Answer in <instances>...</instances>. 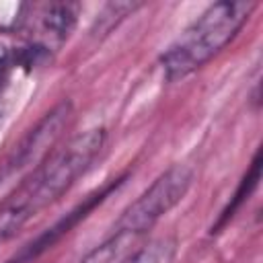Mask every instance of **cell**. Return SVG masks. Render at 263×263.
<instances>
[{"label": "cell", "mask_w": 263, "mask_h": 263, "mask_svg": "<svg viewBox=\"0 0 263 263\" xmlns=\"http://www.w3.org/2000/svg\"><path fill=\"white\" fill-rule=\"evenodd\" d=\"M8 68V49L4 45H0V82L4 78V72Z\"/></svg>", "instance_id": "8"}, {"label": "cell", "mask_w": 263, "mask_h": 263, "mask_svg": "<svg viewBox=\"0 0 263 263\" xmlns=\"http://www.w3.org/2000/svg\"><path fill=\"white\" fill-rule=\"evenodd\" d=\"M76 18H78V4L72 2H51L41 12V23L45 33L51 39H58L60 43L68 39V35L72 33V29L76 27Z\"/></svg>", "instance_id": "6"}, {"label": "cell", "mask_w": 263, "mask_h": 263, "mask_svg": "<svg viewBox=\"0 0 263 263\" xmlns=\"http://www.w3.org/2000/svg\"><path fill=\"white\" fill-rule=\"evenodd\" d=\"M173 257H175V242L158 240V242L140 247L123 263H173Z\"/></svg>", "instance_id": "7"}, {"label": "cell", "mask_w": 263, "mask_h": 263, "mask_svg": "<svg viewBox=\"0 0 263 263\" xmlns=\"http://www.w3.org/2000/svg\"><path fill=\"white\" fill-rule=\"evenodd\" d=\"M253 8V2L242 0H224L208 6L162 53L160 62L166 80H181L205 66L238 35Z\"/></svg>", "instance_id": "3"}, {"label": "cell", "mask_w": 263, "mask_h": 263, "mask_svg": "<svg viewBox=\"0 0 263 263\" xmlns=\"http://www.w3.org/2000/svg\"><path fill=\"white\" fill-rule=\"evenodd\" d=\"M105 129L95 127L51 150L14 191L0 201V247L12 240L35 216L58 201L99 156Z\"/></svg>", "instance_id": "1"}, {"label": "cell", "mask_w": 263, "mask_h": 263, "mask_svg": "<svg viewBox=\"0 0 263 263\" xmlns=\"http://www.w3.org/2000/svg\"><path fill=\"white\" fill-rule=\"evenodd\" d=\"M193 181V168L173 164L166 168L115 222L113 232L80 263H123L140 242V238L187 193Z\"/></svg>", "instance_id": "2"}, {"label": "cell", "mask_w": 263, "mask_h": 263, "mask_svg": "<svg viewBox=\"0 0 263 263\" xmlns=\"http://www.w3.org/2000/svg\"><path fill=\"white\" fill-rule=\"evenodd\" d=\"M72 117V103L64 101L55 105L49 113L43 115V119L12 148V152L0 162V187L21 171L29 166H37L55 146L60 140L64 127L68 125Z\"/></svg>", "instance_id": "4"}, {"label": "cell", "mask_w": 263, "mask_h": 263, "mask_svg": "<svg viewBox=\"0 0 263 263\" xmlns=\"http://www.w3.org/2000/svg\"><path fill=\"white\" fill-rule=\"evenodd\" d=\"M123 179H125V175L123 177H117V179H111L105 187H101V189H97L95 193H90L84 201H80L76 208H72L64 218H60L58 222H53L49 228H45L41 234H37L33 240H29L25 247H21L12 257H8L4 263H33V261H37L43 253H47L53 245H58L80 220H84L97 205H101L121 183H123Z\"/></svg>", "instance_id": "5"}]
</instances>
